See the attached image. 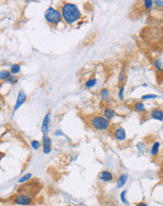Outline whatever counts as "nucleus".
Instances as JSON below:
<instances>
[{"instance_id":"2f4dec72","label":"nucleus","mask_w":163,"mask_h":206,"mask_svg":"<svg viewBox=\"0 0 163 206\" xmlns=\"http://www.w3.org/2000/svg\"><path fill=\"white\" fill-rule=\"evenodd\" d=\"M162 129H163V125H162Z\"/></svg>"},{"instance_id":"7ed1b4c3","label":"nucleus","mask_w":163,"mask_h":206,"mask_svg":"<svg viewBox=\"0 0 163 206\" xmlns=\"http://www.w3.org/2000/svg\"><path fill=\"white\" fill-rule=\"evenodd\" d=\"M44 17L46 21L51 24H57L60 21L62 20L61 12L57 9L52 8V7L46 9V11L44 13Z\"/></svg>"},{"instance_id":"bb28decb","label":"nucleus","mask_w":163,"mask_h":206,"mask_svg":"<svg viewBox=\"0 0 163 206\" xmlns=\"http://www.w3.org/2000/svg\"><path fill=\"white\" fill-rule=\"evenodd\" d=\"M16 81H17V79H16L15 75H12V76L10 75V77L7 80V81H8L9 83H16Z\"/></svg>"},{"instance_id":"412c9836","label":"nucleus","mask_w":163,"mask_h":206,"mask_svg":"<svg viewBox=\"0 0 163 206\" xmlns=\"http://www.w3.org/2000/svg\"><path fill=\"white\" fill-rule=\"evenodd\" d=\"M153 5H154V1H152V0H145V1H143V7L146 9H151Z\"/></svg>"},{"instance_id":"9d476101","label":"nucleus","mask_w":163,"mask_h":206,"mask_svg":"<svg viewBox=\"0 0 163 206\" xmlns=\"http://www.w3.org/2000/svg\"><path fill=\"white\" fill-rule=\"evenodd\" d=\"M150 116L153 119L158 120V121H163V110L161 109H154L151 112Z\"/></svg>"},{"instance_id":"a211bd4d","label":"nucleus","mask_w":163,"mask_h":206,"mask_svg":"<svg viewBox=\"0 0 163 206\" xmlns=\"http://www.w3.org/2000/svg\"><path fill=\"white\" fill-rule=\"evenodd\" d=\"M155 67L157 69V70L158 71H163V64H162V61L160 59H157L155 61Z\"/></svg>"},{"instance_id":"7c9ffc66","label":"nucleus","mask_w":163,"mask_h":206,"mask_svg":"<svg viewBox=\"0 0 163 206\" xmlns=\"http://www.w3.org/2000/svg\"><path fill=\"white\" fill-rule=\"evenodd\" d=\"M0 109H1V102H0Z\"/></svg>"},{"instance_id":"aec40b11","label":"nucleus","mask_w":163,"mask_h":206,"mask_svg":"<svg viewBox=\"0 0 163 206\" xmlns=\"http://www.w3.org/2000/svg\"><path fill=\"white\" fill-rule=\"evenodd\" d=\"M30 178H31V173H27V174L24 175L23 177H21V178L18 180V183H19V184L24 183V182H26L27 180H29Z\"/></svg>"},{"instance_id":"f3484780","label":"nucleus","mask_w":163,"mask_h":206,"mask_svg":"<svg viewBox=\"0 0 163 206\" xmlns=\"http://www.w3.org/2000/svg\"><path fill=\"white\" fill-rule=\"evenodd\" d=\"M20 70H21V67H20V65H18V64H14V65H12L11 67H10V73H12L13 75L19 73Z\"/></svg>"},{"instance_id":"dca6fc26","label":"nucleus","mask_w":163,"mask_h":206,"mask_svg":"<svg viewBox=\"0 0 163 206\" xmlns=\"http://www.w3.org/2000/svg\"><path fill=\"white\" fill-rule=\"evenodd\" d=\"M159 146H160V143H159L158 141L154 143L153 146H152V148H151V156H157L158 155V150H159Z\"/></svg>"},{"instance_id":"f8f14e48","label":"nucleus","mask_w":163,"mask_h":206,"mask_svg":"<svg viewBox=\"0 0 163 206\" xmlns=\"http://www.w3.org/2000/svg\"><path fill=\"white\" fill-rule=\"evenodd\" d=\"M115 115V110L112 108H106L104 110V117L108 120H112Z\"/></svg>"},{"instance_id":"393cba45","label":"nucleus","mask_w":163,"mask_h":206,"mask_svg":"<svg viewBox=\"0 0 163 206\" xmlns=\"http://www.w3.org/2000/svg\"><path fill=\"white\" fill-rule=\"evenodd\" d=\"M126 78H127V76H126V74L124 73L123 71L119 74V83H123L124 81H125V80H126Z\"/></svg>"},{"instance_id":"f03ea898","label":"nucleus","mask_w":163,"mask_h":206,"mask_svg":"<svg viewBox=\"0 0 163 206\" xmlns=\"http://www.w3.org/2000/svg\"><path fill=\"white\" fill-rule=\"evenodd\" d=\"M89 125L96 130H107L110 127V121L104 116L94 115L89 120Z\"/></svg>"},{"instance_id":"39448f33","label":"nucleus","mask_w":163,"mask_h":206,"mask_svg":"<svg viewBox=\"0 0 163 206\" xmlns=\"http://www.w3.org/2000/svg\"><path fill=\"white\" fill-rule=\"evenodd\" d=\"M26 100V94L24 93V91L23 90H20L19 91V94H18V97H17V100H16V103H15V106H14V112H16L17 110H18L21 106H22L24 102Z\"/></svg>"},{"instance_id":"20e7f679","label":"nucleus","mask_w":163,"mask_h":206,"mask_svg":"<svg viewBox=\"0 0 163 206\" xmlns=\"http://www.w3.org/2000/svg\"><path fill=\"white\" fill-rule=\"evenodd\" d=\"M14 202L19 205H29L32 202V198L29 196V195L20 194L18 196L15 197V199H14Z\"/></svg>"},{"instance_id":"4be33fe9","label":"nucleus","mask_w":163,"mask_h":206,"mask_svg":"<svg viewBox=\"0 0 163 206\" xmlns=\"http://www.w3.org/2000/svg\"><path fill=\"white\" fill-rule=\"evenodd\" d=\"M158 96L157 95H153V94H148V95H144L141 97V100H145V99H153V98H157Z\"/></svg>"},{"instance_id":"b1692460","label":"nucleus","mask_w":163,"mask_h":206,"mask_svg":"<svg viewBox=\"0 0 163 206\" xmlns=\"http://www.w3.org/2000/svg\"><path fill=\"white\" fill-rule=\"evenodd\" d=\"M124 91H125V86L122 85V86L120 87L119 92H118V98H119V99H121V100L124 99Z\"/></svg>"},{"instance_id":"0eeeda50","label":"nucleus","mask_w":163,"mask_h":206,"mask_svg":"<svg viewBox=\"0 0 163 206\" xmlns=\"http://www.w3.org/2000/svg\"><path fill=\"white\" fill-rule=\"evenodd\" d=\"M42 144H43V153L44 154H49V153L52 151V148H51L52 141H51V139L47 136V135H43V138H42Z\"/></svg>"},{"instance_id":"6ab92c4d","label":"nucleus","mask_w":163,"mask_h":206,"mask_svg":"<svg viewBox=\"0 0 163 206\" xmlns=\"http://www.w3.org/2000/svg\"><path fill=\"white\" fill-rule=\"evenodd\" d=\"M96 83H97V79H95V78H91V79H89L86 83V86L87 88H91V87L95 86Z\"/></svg>"},{"instance_id":"ddd939ff","label":"nucleus","mask_w":163,"mask_h":206,"mask_svg":"<svg viewBox=\"0 0 163 206\" xmlns=\"http://www.w3.org/2000/svg\"><path fill=\"white\" fill-rule=\"evenodd\" d=\"M100 96L101 100H103V101L108 100L110 98V91L107 89V88H103V89L100 91Z\"/></svg>"},{"instance_id":"2eb2a0df","label":"nucleus","mask_w":163,"mask_h":206,"mask_svg":"<svg viewBox=\"0 0 163 206\" xmlns=\"http://www.w3.org/2000/svg\"><path fill=\"white\" fill-rule=\"evenodd\" d=\"M134 109H135L136 111L141 112H146V109H145L144 105H143V102H141V101H138V102L135 103V104H134Z\"/></svg>"},{"instance_id":"9b49d317","label":"nucleus","mask_w":163,"mask_h":206,"mask_svg":"<svg viewBox=\"0 0 163 206\" xmlns=\"http://www.w3.org/2000/svg\"><path fill=\"white\" fill-rule=\"evenodd\" d=\"M127 179H129V175L127 173H123L119 176V178L117 179V182H116V187L117 188H121L126 184Z\"/></svg>"},{"instance_id":"5701e85b","label":"nucleus","mask_w":163,"mask_h":206,"mask_svg":"<svg viewBox=\"0 0 163 206\" xmlns=\"http://www.w3.org/2000/svg\"><path fill=\"white\" fill-rule=\"evenodd\" d=\"M31 146L33 149H35V150H38V149L40 147V141H31Z\"/></svg>"},{"instance_id":"c756f323","label":"nucleus","mask_w":163,"mask_h":206,"mask_svg":"<svg viewBox=\"0 0 163 206\" xmlns=\"http://www.w3.org/2000/svg\"><path fill=\"white\" fill-rule=\"evenodd\" d=\"M136 206H148L145 202H140V203H138Z\"/></svg>"},{"instance_id":"423d86ee","label":"nucleus","mask_w":163,"mask_h":206,"mask_svg":"<svg viewBox=\"0 0 163 206\" xmlns=\"http://www.w3.org/2000/svg\"><path fill=\"white\" fill-rule=\"evenodd\" d=\"M113 136L117 141H123L126 140V131L123 129L122 127H117L113 131Z\"/></svg>"},{"instance_id":"4468645a","label":"nucleus","mask_w":163,"mask_h":206,"mask_svg":"<svg viewBox=\"0 0 163 206\" xmlns=\"http://www.w3.org/2000/svg\"><path fill=\"white\" fill-rule=\"evenodd\" d=\"M10 77V71L8 69H3L0 71V80L7 81Z\"/></svg>"},{"instance_id":"6e6552de","label":"nucleus","mask_w":163,"mask_h":206,"mask_svg":"<svg viewBox=\"0 0 163 206\" xmlns=\"http://www.w3.org/2000/svg\"><path fill=\"white\" fill-rule=\"evenodd\" d=\"M49 126H50V113H47L42 121V126H41V131L43 135H47L49 131Z\"/></svg>"},{"instance_id":"f257e3e1","label":"nucleus","mask_w":163,"mask_h":206,"mask_svg":"<svg viewBox=\"0 0 163 206\" xmlns=\"http://www.w3.org/2000/svg\"><path fill=\"white\" fill-rule=\"evenodd\" d=\"M61 16L65 23L72 24L79 21L82 13L78 7L73 3H65L61 7Z\"/></svg>"},{"instance_id":"a878e982","label":"nucleus","mask_w":163,"mask_h":206,"mask_svg":"<svg viewBox=\"0 0 163 206\" xmlns=\"http://www.w3.org/2000/svg\"><path fill=\"white\" fill-rule=\"evenodd\" d=\"M126 195H127V190H124L123 192L120 194V197H121V200L124 203H127V198H126Z\"/></svg>"},{"instance_id":"1a4fd4ad","label":"nucleus","mask_w":163,"mask_h":206,"mask_svg":"<svg viewBox=\"0 0 163 206\" xmlns=\"http://www.w3.org/2000/svg\"><path fill=\"white\" fill-rule=\"evenodd\" d=\"M98 178L103 182H110L113 179V175L112 172H108V170H102V172L98 174Z\"/></svg>"},{"instance_id":"c85d7f7f","label":"nucleus","mask_w":163,"mask_h":206,"mask_svg":"<svg viewBox=\"0 0 163 206\" xmlns=\"http://www.w3.org/2000/svg\"><path fill=\"white\" fill-rule=\"evenodd\" d=\"M55 136H58V135H59V136H64V134H63V132H62L61 130H57V131H56V132L55 133Z\"/></svg>"},{"instance_id":"cd10ccee","label":"nucleus","mask_w":163,"mask_h":206,"mask_svg":"<svg viewBox=\"0 0 163 206\" xmlns=\"http://www.w3.org/2000/svg\"><path fill=\"white\" fill-rule=\"evenodd\" d=\"M154 5H156L157 7H163V1H160V0L154 1Z\"/></svg>"}]
</instances>
